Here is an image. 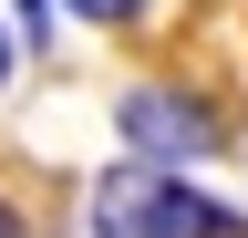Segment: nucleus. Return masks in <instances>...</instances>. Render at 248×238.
Listing matches in <instances>:
<instances>
[{
  "label": "nucleus",
  "mask_w": 248,
  "mask_h": 238,
  "mask_svg": "<svg viewBox=\"0 0 248 238\" xmlns=\"http://www.w3.org/2000/svg\"><path fill=\"white\" fill-rule=\"evenodd\" d=\"M0 238H31V228H21V218H11V207H0Z\"/></svg>",
  "instance_id": "nucleus-6"
},
{
  "label": "nucleus",
  "mask_w": 248,
  "mask_h": 238,
  "mask_svg": "<svg viewBox=\"0 0 248 238\" xmlns=\"http://www.w3.org/2000/svg\"><path fill=\"white\" fill-rule=\"evenodd\" d=\"M21 21H31V32H42V21H52V0H21Z\"/></svg>",
  "instance_id": "nucleus-5"
},
{
  "label": "nucleus",
  "mask_w": 248,
  "mask_h": 238,
  "mask_svg": "<svg viewBox=\"0 0 248 238\" xmlns=\"http://www.w3.org/2000/svg\"><path fill=\"white\" fill-rule=\"evenodd\" d=\"M114 135H124L135 166H207V156H228L217 104L186 94V83H124L114 94Z\"/></svg>",
  "instance_id": "nucleus-2"
},
{
  "label": "nucleus",
  "mask_w": 248,
  "mask_h": 238,
  "mask_svg": "<svg viewBox=\"0 0 248 238\" xmlns=\"http://www.w3.org/2000/svg\"><path fill=\"white\" fill-rule=\"evenodd\" d=\"M11 63H21V42H11V21H0V83H11Z\"/></svg>",
  "instance_id": "nucleus-4"
},
{
  "label": "nucleus",
  "mask_w": 248,
  "mask_h": 238,
  "mask_svg": "<svg viewBox=\"0 0 248 238\" xmlns=\"http://www.w3.org/2000/svg\"><path fill=\"white\" fill-rule=\"evenodd\" d=\"M93 238H248V218L228 197L186 187L176 166H135L124 156L104 187H93Z\"/></svg>",
  "instance_id": "nucleus-1"
},
{
  "label": "nucleus",
  "mask_w": 248,
  "mask_h": 238,
  "mask_svg": "<svg viewBox=\"0 0 248 238\" xmlns=\"http://www.w3.org/2000/svg\"><path fill=\"white\" fill-rule=\"evenodd\" d=\"M73 21H93V32H124V21H145V0H62Z\"/></svg>",
  "instance_id": "nucleus-3"
}]
</instances>
